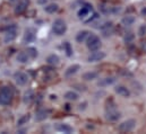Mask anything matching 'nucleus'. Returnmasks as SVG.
<instances>
[{
	"mask_svg": "<svg viewBox=\"0 0 146 134\" xmlns=\"http://www.w3.org/2000/svg\"><path fill=\"white\" fill-rule=\"evenodd\" d=\"M14 98V93L10 87H2L0 89V105L7 106L9 105Z\"/></svg>",
	"mask_w": 146,
	"mask_h": 134,
	"instance_id": "obj_1",
	"label": "nucleus"
},
{
	"mask_svg": "<svg viewBox=\"0 0 146 134\" xmlns=\"http://www.w3.org/2000/svg\"><path fill=\"white\" fill-rule=\"evenodd\" d=\"M86 45H87V47L90 49V51H96V50H100V47H101V41H100V37H99L98 35L90 34L88 37L86 38Z\"/></svg>",
	"mask_w": 146,
	"mask_h": 134,
	"instance_id": "obj_2",
	"label": "nucleus"
},
{
	"mask_svg": "<svg viewBox=\"0 0 146 134\" xmlns=\"http://www.w3.org/2000/svg\"><path fill=\"white\" fill-rule=\"evenodd\" d=\"M52 31H53V33L56 34V35H58V36L64 35V34L66 33V31H67L66 22L60 19V18L56 19L53 22V25H52Z\"/></svg>",
	"mask_w": 146,
	"mask_h": 134,
	"instance_id": "obj_3",
	"label": "nucleus"
},
{
	"mask_svg": "<svg viewBox=\"0 0 146 134\" xmlns=\"http://www.w3.org/2000/svg\"><path fill=\"white\" fill-rule=\"evenodd\" d=\"M135 126H136V121L135 120H127L118 126V131L121 132V133H127V132L133 131Z\"/></svg>",
	"mask_w": 146,
	"mask_h": 134,
	"instance_id": "obj_4",
	"label": "nucleus"
},
{
	"mask_svg": "<svg viewBox=\"0 0 146 134\" xmlns=\"http://www.w3.org/2000/svg\"><path fill=\"white\" fill-rule=\"evenodd\" d=\"M104 58H106V53L100 50H96V51H92V53L87 58V61L88 62H99V61H102Z\"/></svg>",
	"mask_w": 146,
	"mask_h": 134,
	"instance_id": "obj_5",
	"label": "nucleus"
},
{
	"mask_svg": "<svg viewBox=\"0 0 146 134\" xmlns=\"http://www.w3.org/2000/svg\"><path fill=\"white\" fill-rule=\"evenodd\" d=\"M16 26H10L7 28V33L5 34V37H3V42L5 43H10L13 42L15 38H16Z\"/></svg>",
	"mask_w": 146,
	"mask_h": 134,
	"instance_id": "obj_6",
	"label": "nucleus"
},
{
	"mask_svg": "<svg viewBox=\"0 0 146 134\" xmlns=\"http://www.w3.org/2000/svg\"><path fill=\"white\" fill-rule=\"evenodd\" d=\"M92 11H93L92 5H90V3H84V5L82 6V8L79 9V11H78V17H79L80 19H84V18L87 17Z\"/></svg>",
	"mask_w": 146,
	"mask_h": 134,
	"instance_id": "obj_7",
	"label": "nucleus"
},
{
	"mask_svg": "<svg viewBox=\"0 0 146 134\" xmlns=\"http://www.w3.org/2000/svg\"><path fill=\"white\" fill-rule=\"evenodd\" d=\"M14 79H15V81L18 86H25L29 81V77L24 72H16L15 76H14Z\"/></svg>",
	"mask_w": 146,
	"mask_h": 134,
	"instance_id": "obj_8",
	"label": "nucleus"
},
{
	"mask_svg": "<svg viewBox=\"0 0 146 134\" xmlns=\"http://www.w3.org/2000/svg\"><path fill=\"white\" fill-rule=\"evenodd\" d=\"M29 0H19L18 2H17V5H16V7H15V12L16 14H23L26 9H27V7H29Z\"/></svg>",
	"mask_w": 146,
	"mask_h": 134,
	"instance_id": "obj_9",
	"label": "nucleus"
},
{
	"mask_svg": "<svg viewBox=\"0 0 146 134\" xmlns=\"http://www.w3.org/2000/svg\"><path fill=\"white\" fill-rule=\"evenodd\" d=\"M120 116H121L120 112L115 110L114 108L109 109V110L107 112V115H106V117H107L109 121H111V122H115V121H118V120L120 118Z\"/></svg>",
	"mask_w": 146,
	"mask_h": 134,
	"instance_id": "obj_10",
	"label": "nucleus"
},
{
	"mask_svg": "<svg viewBox=\"0 0 146 134\" xmlns=\"http://www.w3.org/2000/svg\"><path fill=\"white\" fill-rule=\"evenodd\" d=\"M114 91H115L118 95H120L121 97H129V96H130L129 89H128L127 87H125V86H117V87L114 88Z\"/></svg>",
	"mask_w": 146,
	"mask_h": 134,
	"instance_id": "obj_11",
	"label": "nucleus"
},
{
	"mask_svg": "<svg viewBox=\"0 0 146 134\" xmlns=\"http://www.w3.org/2000/svg\"><path fill=\"white\" fill-rule=\"evenodd\" d=\"M115 78L114 77H108V78H104V79H101L99 82H98V86L99 87H107L110 85H113L115 82Z\"/></svg>",
	"mask_w": 146,
	"mask_h": 134,
	"instance_id": "obj_12",
	"label": "nucleus"
},
{
	"mask_svg": "<svg viewBox=\"0 0 146 134\" xmlns=\"http://www.w3.org/2000/svg\"><path fill=\"white\" fill-rule=\"evenodd\" d=\"M35 39V34L33 30H27L24 35V43H31Z\"/></svg>",
	"mask_w": 146,
	"mask_h": 134,
	"instance_id": "obj_13",
	"label": "nucleus"
},
{
	"mask_svg": "<svg viewBox=\"0 0 146 134\" xmlns=\"http://www.w3.org/2000/svg\"><path fill=\"white\" fill-rule=\"evenodd\" d=\"M88 35H90L88 31H80V32H78L77 35H76V41L78 43H83V42L86 41V38L88 37Z\"/></svg>",
	"mask_w": 146,
	"mask_h": 134,
	"instance_id": "obj_14",
	"label": "nucleus"
},
{
	"mask_svg": "<svg viewBox=\"0 0 146 134\" xmlns=\"http://www.w3.org/2000/svg\"><path fill=\"white\" fill-rule=\"evenodd\" d=\"M99 77V73L95 72V71H88V72H85L83 74V79L86 80V81H91V80H94Z\"/></svg>",
	"mask_w": 146,
	"mask_h": 134,
	"instance_id": "obj_15",
	"label": "nucleus"
},
{
	"mask_svg": "<svg viewBox=\"0 0 146 134\" xmlns=\"http://www.w3.org/2000/svg\"><path fill=\"white\" fill-rule=\"evenodd\" d=\"M57 131L59 132H62V133H72L73 132V127L69 126L68 124H59L56 126Z\"/></svg>",
	"mask_w": 146,
	"mask_h": 134,
	"instance_id": "obj_16",
	"label": "nucleus"
},
{
	"mask_svg": "<svg viewBox=\"0 0 146 134\" xmlns=\"http://www.w3.org/2000/svg\"><path fill=\"white\" fill-rule=\"evenodd\" d=\"M49 115V110H45V109H40L36 112V115H35V120L37 122H41L43 120H45Z\"/></svg>",
	"mask_w": 146,
	"mask_h": 134,
	"instance_id": "obj_17",
	"label": "nucleus"
},
{
	"mask_svg": "<svg viewBox=\"0 0 146 134\" xmlns=\"http://www.w3.org/2000/svg\"><path fill=\"white\" fill-rule=\"evenodd\" d=\"M80 69V67H79V64H73V66H70V67L68 68L67 70H66V72H65V76L68 78V77H72V76H74L78 70Z\"/></svg>",
	"mask_w": 146,
	"mask_h": 134,
	"instance_id": "obj_18",
	"label": "nucleus"
},
{
	"mask_svg": "<svg viewBox=\"0 0 146 134\" xmlns=\"http://www.w3.org/2000/svg\"><path fill=\"white\" fill-rule=\"evenodd\" d=\"M59 56L57 54H50L48 58H46V62L50 64V66H58L59 64Z\"/></svg>",
	"mask_w": 146,
	"mask_h": 134,
	"instance_id": "obj_19",
	"label": "nucleus"
},
{
	"mask_svg": "<svg viewBox=\"0 0 146 134\" xmlns=\"http://www.w3.org/2000/svg\"><path fill=\"white\" fill-rule=\"evenodd\" d=\"M121 23H122L123 26H131V25L135 23V17L131 16V15H127V16H125V17L122 18Z\"/></svg>",
	"mask_w": 146,
	"mask_h": 134,
	"instance_id": "obj_20",
	"label": "nucleus"
},
{
	"mask_svg": "<svg viewBox=\"0 0 146 134\" xmlns=\"http://www.w3.org/2000/svg\"><path fill=\"white\" fill-rule=\"evenodd\" d=\"M58 9H59V6H58L57 3H54V2L49 3V5H46V6L44 7V10H45L48 14H53V12L58 11Z\"/></svg>",
	"mask_w": 146,
	"mask_h": 134,
	"instance_id": "obj_21",
	"label": "nucleus"
},
{
	"mask_svg": "<svg viewBox=\"0 0 146 134\" xmlns=\"http://www.w3.org/2000/svg\"><path fill=\"white\" fill-rule=\"evenodd\" d=\"M30 60V56L27 55L26 52H19L17 54V61L21 62V63H27Z\"/></svg>",
	"mask_w": 146,
	"mask_h": 134,
	"instance_id": "obj_22",
	"label": "nucleus"
},
{
	"mask_svg": "<svg viewBox=\"0 0 146 134\" xmlns=\"http://www.w3.org/2000/svg\"><path fill=\"white\" fill-rule=\"evenodd\" d=\"M65 98L67 99V101H75L78 99V94L77 93H75L73 90H70V91H67L66 94H65Z\"/></svg>",
	"mask_w": 146,
	"mask_h": 134,
	"instance_id": "obj_23",
	"label": "nucleus"
},
{
	"mask_svg": "<svg viewBox=\"0 0 146 134\" xmlns=\"http://www.w3.org/2000/svg\"><path fill=\"white\" fill-rule=\"evenodd\" d=\"M64 49H65V52H66L67 56H72L73 55V47H72V45H70L69 42H65Z\"/></svg>",
	"mask_w": 146,
	"mask_h": 134,
	"instance_id": "obj_24",
	"label": "nucleus"
},
{
	"mask_svg": "<svg viewBox=\"0 0 146 134\" xmlns=\"http://www.w3.org/2000/svg\"><path fill=\"white\" fill-rule=\"evenodd\" d=\"M30 115L29 114H26V115H24V116H22L18 121H17V125L18 126H22V125H24V124H26L29 121H30Z\"/></svg>",
	"mask_w": 146,
	"mask_h": 134,
	"instance_id": "obj_25",
	"label": "nucleus"
},
{
	"mask_svg": "<svg viewBox=\"0 0 146 134\" xmlns=\"http://www.w3.org/2000/svg\"><path fill=\"white\" fill-rule=\"evenodd\" d=\"M26 52H27V55H29L31 59H34V58H36V55H37L36 49H34V47H27Z\"/></svg>",
	"mask_w": 146,
	"mask_h": 134,
	"instance_id": "obj_26",
	"label": "nucleus"
},
{
	"mask_svg": "<svg viewBox=\"0 0 146 134\" xmlns=\"http://www.w3.org/2000/svg\"><path fill=\"white\" fill-rule=\"evenodd\" d=\"M33 99V93L29 91L24 95V102H31V101Z\"/></svg>",
	"mask_w": 146,
	"mask_h": 134,
	"instance_id": "obj_27",
	"label": "nucleus"
},
{
	"mask_svg": "<svg viewBox=\"0 0 146 134\" xmlns=\"http://www.w3.org/2000/svg\"><path fill=\"white\" fill-rule=\"evenodd\" d=\"M99 9H100L103 14H108V12H110V8L107 6V5H104V3L100 5V6H99Z\"/></svg>",
	"mask_w": 146,
	"mask_h": 134,
	"instance_id": "obj_28",
	"label": "nucleus"
},
{
	"mask_svg": "<svg viewBox=\"0 0 146 134\" xmlns=\"http://www.w3.org/2000/svg\"><path fill=\"white\" fill-rule=\"evenodd\" d=\"M134 34L133 33H126V35H125V42L126 43H129V42H131L133 39H134Z\"/></svg>",
	"mask_w": 146,
	"mask_h": 134,
	"instance_id": "obj_29",
	"label": "nucleus"
},
{
	"mask_svg": "<svg viewBox=\"0 0 146 134\" xmlns=\"http://www.w3.org/2000/svg\"><path fill=\"white\" fill-rule=\"evenodd\" d=\"M138 35H139L141 37H143V36H145V35H146V26H145V25H141V26H139V30H138Z\"/></svg>",
	"mask_w": 146,
	"mask_h": 134,
	"instance_id": "obj_30",
	"label": "nucleus"
},
{
	"mask_svg": "<svg viewBox=\"0 0 146 134\" xmlns=\"http://www.w3.org/2000/svg\"><path fill=\"white\" fill-rule=\"evenodd\" d=\"M141 12H142V16H146V7H144V8L142 9Z\"/></svg>",
	"mask_w": 146,
	"mask_h": 134,
	"instance_id": "obj_31",
	"label": "nucleus"
},
{
	"mask_svg": "<svg viewBox=\"0 0 146 134\" xmlns=\"http://www.w3.org/2000/svg\"><path fill=\"white\" fill-rule=\"evenodd\" d=\"M37 2H38L40 5H43V3H45V2H46V0H37Z\"/></svg>",
	"mask_w": 146,
	"mask_h": 134,
	"instance_id": "obj_32",
	"label": "nucleus"
},
{
	"mask_svg": "<svg viewBox=\"0 0 146 134\" xmlns=\"http://www.w3.org/2000/svg\"><path fill=\"white\" fill-rule=\"evenodd\" d=\"M69 106H70V105H69V104H67V105H66V109H70V107H69Z\"/></svg>",
	"mask_w": 146,
	"mask_h": 134,
	"instance_id": "obj_33",
	"label": "nucleus"
},
{
	"mask_svg": "<svg viewBox=\"0 0 146 134\" xmlns=\"http://www.w3.org/2000/svg\"><path fill=\"white\" fill-rule=\"evenodd\" d=\"M10 2H15V1H18V0H9Z\"/></svg>",
	"mask_w": 146,
	"mask_h": 134,
	"instance_id": "obj_34",
	"label": "nucleus"
}]
</instances>
